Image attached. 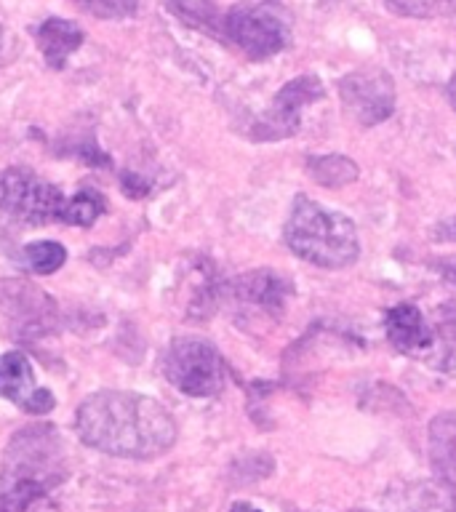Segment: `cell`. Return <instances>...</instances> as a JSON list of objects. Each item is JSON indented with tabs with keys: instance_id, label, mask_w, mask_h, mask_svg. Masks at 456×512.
<instances>
[{
	"instance_id": "cell-1",
	"label": "cell",
	"mask_w": 456,
	"mask_h": 512,
	"mask_svg": "<svg viewBox=\"0 0 456 512\" xmlns=\"http://www.w3.org/2000/svg\"><path fill=\"white\" fill-rule=\"evenodd\" d=\"M75 430L86 446L120 459H155L176 443L174 416L139 392L88 395L75 414Z\"/></svg>"
},
{
	"instance_id": "cell-2",
	"label": "cell",
	"mask_w": 456,
	"mask_h": 512,
	"mask_svg": "<svg viewBox=\"0 0 456 512\" xmlns=\"http://www.w3.org/2000/svg\"><path fill=\"white\" fill-rule=\"evenodd\" d=\"M64 478L62 435L54 424H30L11 438L0 462V510L27 512Z\"/></svg>"
},
{
	"instance_id": "cell-3",
	"label": "cell",
	"mask_w": 456,
	"mask_h": 512,
	"mask_svg": "<svg viewBox=\"0 0 456 512\" xmlns=\"http://www.w3.org/2000/svg\"><path fill=\"white\" fill-rule=\"evenodd\" d=\"M286 246L299 259L323 270H342L360 254L358 227L342 211L320 206L318 200L299 195L286 222Z\"/></svg>"
},
{
	"instance_id": "cell-4",
	"label": "cell",
	"mask_w": 456,
	"mask_h": 512,
	"mask_svg": "<svg viewBox=\"0 0 456 512\" xmlns=\"http://www.w3.org/2000/svg\"><path fill=\"white\" fill-rule=\"evenodd\" d=\"M67 200L59 187L30 168H6L0 174V216L24 227L64 222Z\"/></svg>"
},
{
	"instance_id": "cell-5",
	"label": "cell",
	"mask_w": 456,
	"mask_h": 512,
	"mask_svg": "<svg viewBox=\"0 0 456 512\" xmlns=\"http://www.w3.org/2000/svg\"><path fill=\"white\" fill-rule=\"evenodd\" d=\"M163 374L176 390L190 398H211L224 387V360L214 344L182 336L168 344Z\"/></svg>"
},
{
	"instance_id": "cell-6",
	"label": "cell",
	"mask_w": 456,
	"mask_h": 512,
	"mask_svg": "<svg viewBox=\"0 0 456 512\" xmlns=\"http://www.w3.org/2000/svg\"><path fill=\"white\" fill-rule=\"evenodd\" d=\"M288 24L270 3H240L222 14V38L238 46L248 59L262 62L288 46Z\"/></svg>"
},
{
	"instance_id": "cell-7",
	"label": "cell",
	"mask_w": 456,
	"mask_h": 512,
	"mask_svg": "<svg viewBox=\"0 0 456 512\" xmlns=\"http://www.w3.org/2000/svg\"><path fill=\"white\" fill-rule=\"evenodd\" d=\"M323 94H326L323 83L315 75H299V78L288 80L286 86L275 94L270 110L254 123L251 139H256V142H280V139L294 136L302 126L304 107L323 99Z\"/></svg>"
},
{
	"instance_id": "cell-8",
	"label": "cell",
	"mask_w": 456,
	"mask_h": 512,
	"mask_svg": "<svg viewBox=\"0 0 456 512\" xmlns=\"http://www.w3.org/2000/svg\"><path fill=\"white\" fill-rule=\"evenodd\" d=\"M344 110L363 128L379 126L395 112V83L379 67L355 70L339 80Z\"/></svg>"
},
{
	"instance_id": "cell-9",
	"label": "cell",
	"mask_w": 456,
	"mask_h": 512,
	"mask_svg": "<svg viewBox=\"0 0 456 512\" xmlns=\"http://www.w3.org/2000/svg\"><path fill=\"white\" fill-rule=\"evenodd\" d=\"M0 398L11 400L14 406L32 416H43L54 411V392L35 382V371L27 355L19 350L0 355Z\"/></svg>"
},
{
	"instance_id": "cell-10",
	"label": "cell",
	"mask_w": 456,
	"mask_h": 512,
	"mask_svg": "<svg viewBox=\"0 0 456 512\" xmlns=\"http://www.w3.org/2000/svg\"><path fill=\"white\" fill-rule=\"evenodd\" d=\"M0 307L19 328V334H46L54 323L56 307L46 291H40L24 280H3L0 283Z\"/></svg>"
},
{
	"instance_id": "cell-11",
	"label": "cell",
	"mask_w": 456,
	"mask_h": 512,
	"mask_svg": "<svg viewBox=\"0 0 456 512\" xmlns=\"http://www.w3.org/2000/svg\"><path fill=\"white\" fill-rule=\"evenodd\" d=\"M294 286L275 270H251L240 275L232 283V294L243 304L259 307L264 312H280L283 304L291 296Z\"/></svg>"
},
{
	"instance_id": "cell-12",
	"label": "cell",
	"mask_w": 456,
	"mask_h": 512,
	"mask_svg": "<svg viewBox=\"0 0 456 512\" xmlns=\"http://www.w3.org/2000/svg\"><path fill=\"white\" fill-rule=\"evenodd\" d=\"M430 462L443 488L456 499V411L438 414L427 430Z\"/></svg>"
},
{
	"instance_id": "cell-13",
	"label": "cell",
	"mask_w": 456,
	"mask_h": 512,
	"mask_svg": "<svg viewBox=\"0 0 456 512\" xmlns=\"http://www.w3.org/2000/svg\"><path fill=\"white\" fill-rule=\"evenodd\" d=\"M384 328H387V339L392 347L400 352H419L432 344V328L427 326L416 304L400 302L390 307L384 315Z\"/></svg>"
},
{
	"instance_id": "cell-14",
	"label": "cell",
	"mask_w": 456,
	"mask_h": 512,
	"mask_svg": "<svg viewBox=\"0 0 456 512\" xmlns=\"http://www.w3.org/2000/svg\"><path fill=\"white\" fill-rule=\"evenodd\" d=\"M83 38L86 35H83L78 24L70 22V19H59V16H51V19L35 27V40H38L40 54H43V59L54 70H62L67 59L83 46Z\"/></svg>"
},
{
	"instance_id": "cell-15",
	"label": "cell",
	"mask_w": 456,
	"mask_h": 512,
	"mask_svg": "<svg viewBox=\"0 0 456 512\" xmlns=\"http://www.w3.org/2000/svg\"><path fill=\"white\" fill-rule=\"evenodd\" d=\"M307 174L328 190H339L358 179V163L344 155H315L307 160Z\"/></svg>"
},
{
	"instance_id": "cell-16",
	"label": "cell",
	"mask_w": 456,
	"mask_h": 512,
	"mask_svg": "<svg viewBox=\"0 0 456 512\" xmlns=\"http://www.w3.org/2000/svg\"><path fill=\"white\" fill-rule=\"evenodd\" d=\"M166 8L195 30L222 38V14L208 0H171Z\"/></svg>"
},
{
	"instance_id": "cell-17",
	"label": "cell",
	"mask_w": 456,
	"mask_h": 512,
	"mask_svg": "<svg viewBox=\"0 0 456 512\" xmlns=\"http://www.w3.org/2000/svg\"><path fill=\"white\" fill-rule=\"evenodd\" d=\"M384 6L403 19H456V0H384Z\"/></svg>"
},
{
	"instance_id": "cell-18",
	"label": "cell",
	"mask_w": 456,
	"mask_h": 512,
	"mask_svg": "<svg viewBox=\"0 0 456 512\" xmlns=\"http://www.w3.org/2000/svg\"><path fill=\"white\" fill-rule=\"evenodd\" d=\"M22 259L35 275H54L67 262V248L56 240H35L30 246H24Z\"/></svg>"
},
{
	"instance_id": "cell-19",
	"label": "cell",
	"mask_w": 456,
	"mask_h": 512,
	"mask_svg": "<svg viewBox=\"0 0 456 512\" xmlns=\"http://www.w3.org/2000/svg\"><path fill=\"white\" fill-rule=\"evenodd\" d=\"M104 198L96 190H80L67 200V211H64V224H75V227H91V224L104 214Z\"/></svg>"
},
{
	"instance_id": "cell-20",
	"label": "cell",
	"mask_w": 456,
	"mask_h": 512,
	"mask_svg": "<svg viewBox=\"0 0 456 512\" xmlns=\"http://www.w3.org/2000/svg\"><path fill=\"white\" fill-rule=\"evenodd\" d=\"M72 3L99 19H128L139 8V0H72Z\"/></svg>"
},
{
	"instance_id": "cell-21",
	"label": "cell",
	"mask_w": 456,
	"mask_h": 512,
	"mask_svg": "<svg viewBox=\"0 0 456 512\" xmlns=\"http://www.w3.org/2000/svg\"><path fill=\"white\" fill-rule=\"evenodd\" d=\"M120 187H123V192L131 195V198H144V195L150 192V184L144 182L142 176H136L134 171H126V174L120 176Z\"/></svg>"
},
{
	"instance_id": "cell-22",
	"label": "cell",
	"mask_w": 456,
	"mask_h": 512,
	"mask_svg": "<svg viewBox=\"0 0 456 512\" xmlns=\"http://www.w3.org/2000/svg\"><path fill=\"white\" fill-rule=\"evenodd\" d=\"M432 267H435L451 286H456V256H443L438 262H432Z\"/></svg>"
},
{
	"instance_id": "cell-23",
	"label": "cell",
	"mask_w": 456,
	"mask_h": 512,
	"mask_svg": "<svg viewBox=\"0 0 456 512\" xmlns=\"http://www.w3.org/2000/svg\"><path fill=\"white\" fill-rule=\"evenodd\" d=\"M435 238H438V240H456V216L451 219V222H446L443 227H440Z\"/></svg>"
},
{
	"instance_id": "cell-24",
	"label": "cell",
	"mask_w": 456,
	"mask_h": 512,
	"mask_svg": "<svg viewBox=\"0 0 456 512\" xmlns=\"http://www.w3.org/2000/svg\"><path fill=\"white\" fill-rule=\"evenodd\" d=\"M448 102H451V107H454L456 112V75L451 78V83H448Z\"/></svg>"
}]
</instances>
